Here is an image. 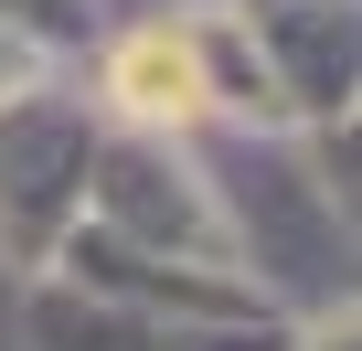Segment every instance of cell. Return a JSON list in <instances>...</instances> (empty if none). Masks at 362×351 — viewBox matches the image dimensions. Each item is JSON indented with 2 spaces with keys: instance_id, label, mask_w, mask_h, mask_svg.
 Instances as JSON below:
<instances>
[{
  "instance_id": "cell-1",
  "label": "cell",
  "mask_w": 362,
  "mask_h": 351,
  "mask_svg": "<svg viewBox=\"0 0 362 351\" xmlns=\"http://www.w3.org/2000/svg\"><path fill=\"white\" fill-rule=\"evenodd\" d=\"M117 96H128L139 117H192V107H203V64H192V43H170V32L117 43Z\"/></svg>"
}]
</instances>
